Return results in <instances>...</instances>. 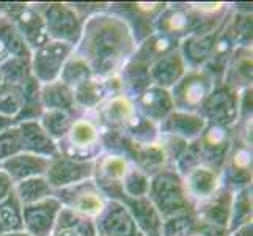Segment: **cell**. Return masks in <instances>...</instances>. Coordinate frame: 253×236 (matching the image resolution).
I'll return each mask as SVG.
<instances>
[{"mask_svg": "<svg viewBox=\"0 0 253 236\" xmlns=\"http://www.w3.org/2000/svg\"><path fill=\"white\" fill-rule=\"evenodd\" d=\"M137 49L127 24L109 11L88 17L76 52L90 65L93 76L107 79L120 74Z\"/></svg>", "mask_w": 253, "mask_h": 236, "instance_id": "6da1fadb", "label": "cell"}, {"mask_svg": "<svg viewBox=\"0 0 253 236\" xmlns=\"http://www.w3.org/2000/svg\"><path fill=\"white\" fill-rule=\"evenodd\" d=\"M146 197L159 213L162 221L178 214L192 213L195 209L186 194L182 178L173 167H167L150 178V189Z\"/></svg>", "mask_w": 253, "mask_h": 236, "instance_id": "7a4b0ae2", "label": "cell"}, {"mask_svg": "<svg viewBox=\"0 0 253 236\" xmlns=\"http://www.w3.org/2000/svg\"><path fill=\"white\" fill-rule=\"evenodd\" d=\"M58 151L76 161L94 162L96 157L104 153L101 145V129L96 121L85 113L77 117L68 134L58 142Z\"/></svg>", "mask_w": 253, "mask_h": 236, "instance_id": "3957f363", "label": "cell"}, {"mask_svg": "<svg viewBox=\"0 0 253 236\" xmlns=\"http://www.w3.org/2000/svg\"><path fill=\"white\" fill-rule=\"evenodd\" d=\"M33 5L44 19L49 40L65 43V45L76 49L81 41L85 21L77 14L71 3L47 2Z\"/></svg>", "mask_w": 253, "mask_h": 236, "instance_id": "277c9868", "label": "cell"}, {"mask_svg": "<svg viewBox=\"0 0 253 236\" xmlns=\"http://www.w3.org/2000/svg\"><path fill=\"white\" fill-rule=\"evenodd\" d=\"M215 84L205 69H187L186 74L170 89L174 110L198 113Z\"/></svg>", "mask_w": 253, "mask_h": 236, "instance_id": "5b68a950", "label": "cell"}, {"mask_svg": "<svg viewBox=\"0 0 253 236\" xmlns=\"http://www.w3.org/2000/svg\"><path fill=\"white\" fill-rule=\"evenodd\" d=\"M167 3L161 2H120L109 3V13L123 19L132 33L137 46L154 33V21Z\"/></svg>", "mask_w": 253, "mask_h": 236, "instance_id": "8992f818", "label": "cell"}, {"mask_svg": "<svg viewBox=\"0 0 253 236\" xmlns=\"http://www.w3.org/2000/svg\"><path fill=\"white\" fill-rule=\"evenodd\" d=\"M0 11H2V14L10 17L14 27L21 33L22 40L32 52L40 49L42 45H46L49 41L44 19H42L41 13L35 8L33 3L0 2Z\"/></svg>", "mask_w": 253, "mask_h": 236, "instance_id": "52a82bcc", "label": "cell"}, {"mask_svg": "<svg viewBox=\"0 0 253 236\" xmlns=\"http://www.w3.org/2000/svg\"><path fill=\"white\" fill-rule=\"evenodd\" d=\"M239 93L223 82H217L198 113L208 125L233 128L239 121Z\"/></svg>", "mask_w": 253, "mask_h": 236, "instance_id": "ba28073f", "label": "cell"}, {"mask_svg": "<svg viewBox=\"0 0 253 236\" xmlns=\"http://www.w3.org/2000/svg\"><path fill=\"white\" fill-rule=\"evenodd\" d=\"M54 197L62 203V206L91 219H94L107 203V198L102 195L93 178L63 189H57L54 190Z\"/></svg>", "mask_w": 253, "mask_h": 236, "instance_id": "9c48e42d", "label": "cell"}, {"mask_svg": "<svg viewBox=\"0 0 253 236\" xmlns=\"http://www.w3.org/2000/svg\"><path fill=\"white\" fill-rule=\"evenodd\" d=\"M73 50L74 47L65 45V43L49 40L46 45L32 52V76L41 85L58 81L66 58L71 55Z\"/></svg>", "mask_w": 253, "mask_h": 236, "instance_id": "30bf717a", "label": "cell"}, {"mask_svg": "<svg viewBox=\"0 0 253 236\" xmlns=\"http://www.w3.org/2000/svg\"><path fill=\"white\" fill-rule=\"evenodd\" d=\"M233 128L206 125L203 133L197 139L202 165H206V167L215 172H220L234 142Z\"/></svg>", "mask_w": 253, "mask_h": 236, "instance_id": "8fae6325", "label": "cell"}, {"mask_svg": "<svg viewBox=\"0 0 253 236\" xmlns=\"http://www.w3.org/2000/svg\"><path fill=\"white\" fill-rule=\"evenodd\" d=\"M234 134V133H233ZM252 146L234 139L233 146L220 169V185L231 192L252 186Z\"/></svg>", "mask_w": 253, "mask_h": 236, "instance_id": "7c38bea8", "label": "cell"}, {"mask_svg": "<svg viewBox=\"0 0 253 236\" xmlns=\"http://www.w3.org/2000/svg\"><path fill=\"white\" fill-rule=\"evenodd\" d=\"M94 227L98 236H145L127 208L117 200H107L104 209L94 217Z\"/></svg>", "mask_w": 253, "mask_h": 236, "instance_id": "4fadbf2b", "label": "cell"}, {"mask_svg": "<svg viewBox=\"0 0 253 236\" xmlns=\"http://www.w3.org/2000/svg\"><path fill=\"white\" fill-rule=\"evenodd\" d=\"M62 203L52 195L32 205H22L24 232L30 236H52Z\"/></svg>", "mask_w": 253, "mask_h": 236, "instance_id": "5bb4252c", "label": "cell"}, {"mask_svg": "<svg viewBox=\"0 0 253 236\" xmlns=\"http://www.w3.org/2000/svg\"><path fill=\"white\" fill-rule=\"evenodd\" d=\"M93 162L76 161L63 154H58L54 159H50L49 169L46 172V180L52 186V189H63L68 186L77 185L86 180L93 178Z\"/></svg>", "mask_w": 253, "mask_h": 236, "instance_id": "9a60e30c", "label": "cell"}, {"mask_svg": "<svg viewBox=\"0 0 253 236\" xmlns=\"http://www.w3.org/2000/svg\"><path fill=\"white\" fill-rule=\"evenodd\" d=\"M134 113V101L125 94H117L112 98H106L94 110L85 112V115L93 118L99 129L123 131Z\"/></svg>", "mask_w": 253, "mask_h": 236, "instance_id": "2e32d148", "label": "cell"}, {"mask_svg": "<svg viewBox=\"0 0 253 236\" xmlns=\"http://www.w3.org/2000/svg\"><path fill=\"white\" fill-rule=\"evenodd\" d=\"M154 32L179 43L194 35V14L189 3H167V8L156 17Z\"/></svg>", "mask_w": 253, "mask_h": 236, "instance_id": "e0dca14e", "label": "cell"}, {"mask_svg": "<svg viewBox=\"0 0 253 236\" xmlns=\"http://www.w3.org/2000/svg\"><path fill=\"white\" fill-rule=\"evenodd\" d=\"M205 118L200 113L173 110L167 118H164L158 125L161 136L178 137L181 141L194 142L206 128Z\"/></svg>", "mask_w": 253, "mask_h": 236, "instance_id": "ac0fdd59", "label": "cell"}, {"mask_svg": "<svg viewBox=\"0 0 253 236\" xmlns=\"http://www.w3.org/2000/svg\"><path fill=\"white\" fill-rule=\"evenodd\" d=\"M182 183H184L186 194L194 206L206 202L222 188L220 173L206 165H198L194 170H190L186 177H182Z\"/></svg>", "mask_w": 253, "mask_h": 236, "instance_id": "d6986e66", "label": "cell"}, {"mask_svg": "<svg viewBox=\"0 0 253 236\" xmlns=\"http://www.w3.org/2000/svg\"><path fill=\"white\" fill-rule=\"evenodd\" d=\"M134 106L137 113H140L142 117L148 118L156 125H159L164 118H167L174 110L170 90L161 89V87L156 85L148 87L137 99H134Z\"/></svg>", "mask_w": 253, "mask_h": 236, "instance_id": "ffe728a7", "label": "cell"}, {"mask_svg": "<svg viewBox=\"0 0 253 236\" xmlns=\"http://www.w3.org/2000/svg\"><path fill=\"white\" fill-rule=\"evenodd\" d=\"M17 128L22 136V151L47 157V159H54L60 154L58 143L41 128L40 120L22 121L17 123Z\"/></svg>", "mask_w": 253, "mask_h": 236, "instance_id": "44dd1931", "label": "cell"}, {"mask_svg": "<svg viewBox=\"0 0 253 236\" xmlns=\"http://www.w3.org/2000/svg\"><path fill=\"white\" fill-rule=\"evenodd\" d=\"M222 82L233 90H244L253 82V57L252 47H236L225 66Z\"/></svg>", "mask_w": 253, "mask_h": 236, "instance_id": "7402d4cb", "label": "cell"}, {"mask_svg": "<svg viewBox=\"0 0 253 236\" xmlns=\"http://www.w3.org/2000/svg\"><path fill=\"white\" fill-rule=\"evenodd\" d=\"M231 203H233V192L225 188H220L209 200L197 205L194 213L200 222L228 229Z\"/></svg>", "mask_w": 253, "mask_h": 236, "instance_id": "603a6c76", "label": "cell"}, {"mask_svg": "<svg viewBox=\"0 0 253 236\" xmlns=\"http://www.w3.org/2000/svg\"><path fill=\"white\" fill-rule=\"evenodd\" d=\"M117 202H121L126 208L129 214L132 216V219L135 221L137 227L140 229V232L145 236H158L161 232L162 225V217L159 213L156 211V208L153 203L148 200V197H126L125 194H121Z\"/></svg>", "mask_w": 253, "mask_h": 236, "instance_id": "cb8c5ba5", "label": "cell"}, {"mask_svg": "<svg viewBox=\"0 0 253 236\" xmlns=\"http://www.w3.org/2000/svg\"><path fill=\"white\" fill-rule=\"evenodd\" d=\"M217 32L203 35H189L179 43V54L184 60L187 69H200L206 65L214 49Z\"/></svg>", "mask_w": 253, "mask_h": 236, "instance_id": "d4e9b609", "label": "cell"}, {"mask_svg": "<svg viewBox=\"0 0 253 236\" xmlns=\"http://www.w3.org/2000/svg\"><path fill=\"white\" fill-rule=\"evenodd\" d=\"M186 71L187 66L179 54V49L173 50L150 65L151 84L156 87H161V89L170 90L186 74Z\"/></svg>", "mask_w": 253, "mask_h": 236, "instance_id": "484cf974", "label": "cell"}, {"mask_svg": "<svg viewBox=\"0 0 253 236\" xmlns=\"http://www.w3.org/2000/svg\"><path fill=\"white\" fill-rule=\"evenodd\" d=\"M50 159L42 156H37L32 153H19L10 159L2 162V169L10 175V178L16 183L35 178V177H44L49 169Z\"/></svg>", "mask_w": 253, "mask_h": 236, "instance_id": "4316f807", "label": "cell"}, {"mask_svg": "<svg viewBox=\"0 0 253 236\" xmlns=\"http://www.w3.org/2000/svg\"><path fill=\"white\" fill-rule=\"evenodd\" d=\"M130 162L150 178L154 177L156 173L165 170L167 167H171L169 156L165 153V148L161 143V141L148 145L135 143L134 153L130 156Z\"/></svg>", "mask_w": 253, "mask_h": 236, "instance_id": "83f0119b", "label": "cell"}, {"mask_svg": "<svg viewBox=\"0 0 253 236\" xmlns=\"http://www.w3.org/2000/svg\"><path fill=\"white\" fill-rule=\"evenodd\" d=\"M40 99L44 110H63L81 117L82 112L77 109L74 102L73 89H69L60 81H54L49 84H42L40 89Z\"/></svg>", "mask_w": 253, "mask_h": 236, "instance_id": "f1b7e54d", "label": "cell"}, {"mask_svg": "<svg viewBox=\"0 0 253 236\" xmlns=\"http://www.w3.org/2000/svg\"><path fill=\"white\" fill-rule=\"evenodd\" d=\"M121 85H123V94L130 99H137L148 87H151L150 77V65H146L140 60H137L134 55L120 71Z\"/></svg>", "mask_w": 253, "mask_h": 236, "instance_id": "f546056e", "label": "cell"}, {"mask_svg": "<svg viewBox=\"0 0 253 236\" xmlns=\"http://www.w3.org/2000/svg\"><path fill=\"white\" fill-rule=\"evenodd\" d=\"M178 49H179V41L154 32L151 37H148L143 43H140V45L137 46L134 57L146 65H151L158 58Z\"/></svg>", "mask_w": 253, "mask_h": 236, "instance_id": "4dcf8cb0", "label": "cell"}, {"mask_svg": "<svg viewBox=\"0 0 253 236\" xmlns=\"http://www.w3.org/2000/svg\"><path fill=\"white\" fill-rule=\"evenodd\" d=\"M73 94H74L76 106L82 113L94 110L107 98L106 87H104V79L93 77L90 81L77 85L76 89H73Z\"/></svg>", "mask_w": 253, "mask_h": 236, "instance_id": "1f68e13d", "label": "cell"}, {"mask_svg": "<svg viewBox=\"0 0 253 236\" xmlns=\"http://www.w3.org/2000/svg\"><path fill=\"white\" fill-rule=\"evenodd\" d=\"M14 194L22 205H32L52 197L54 195V189L47 183L46 177H35L16 183Z\"/></svg>", "mask_w": 253, "mask_h": 236, "instance_id": "d6a6232c", "label": "cell"}, {"mask_svg": "<svg viewBox=\"0 0 253 236\" xmlns=\"http://www.w3.org/2000/svg\"><path fill=\"white\" fill-rule=\"evenodd\" d=\"M93 77V71L90 65L86 63V60L81 54H77L76 50H73L71 55L66 58L58 81L68 85L69 89H76L77 85L90 81Z\"/></svg>", "mask_w": 253, "mask_h": 236, "instance_id": "836d02e7", "label": "cell"}, {"mask_svg": "<svg viewBox=\"0 0 253 236\" xmlns=\"http://www.w3.org/2000/svg\"><path fill=\"white\" fill-rule=\"evenodd\" d=\"M121 133L127 136L130 141L137 145L154 143L159 141V136H161L158 125L142 117L140 113H137V112L132 115V118L127 121Z\"/></svg>", "mask_w": 253, "mask_h": 236, "instance_id": "e575fe53", "label": "cell"}, {"mask_svg": "<svg viewBox=\"0 0 253 236\" xmlns=\"http://www.w3.org/2000/svg\"><path fill=\"white\" fill-rule=\"evenodd\" d=\"M55 230L74 232L81 236H98V233H96V227H94V219L82 216V214L76 213L69 208H65V206H62V209H60V213H58Z\"/></svg>", "mask_w": 253, "mask_h": 236, "instance_id": "d590c367", "label": "cell"}, {"mask_svg": "<svg viewBox=\"0 0 253 236\" xmlns=\"http://www.w3.org/2000/svg\"><path fill=\"white\" fill-rule=\"evenodd\" d=\"M0 43L5 46L10 57H22V58L32 57V50L25 45V41L14 27L11 19L5 14L0 16Z\"/></svg>", "mask_w": 253, "mask_h": 236, "instance_id": "8d00e7d4", "label": "cell"}, {"mask_svg": "<svg viewBox=\"0 0 253 236\" xmlns=\"http://www.w3.org/2000/svg\"><path fill=\"white\" fill-rule=\"evenodd\" d=\"M252 186L242 188L236 192H233V203L228 222V232L236 230L238 227L252 222Z\"/></svg>", "mask_w": 253, "mask_h": 236, "instance_id": "74e56055", "label": "cell"}, {"mask_svg": "<svg viewBox=\"0 0 253 236\" xmlns=\"http://www.w3.org/2000/svg\"><path fill=\"white\" fill-rule=\"evenodd\" d=\"M77 117L63 110H44L40 117V125L46 131L47 136L58 143L68 134L73 121Z\"/></svg>", "mask_w": 253, "mask_h": 236, "instance_id": "f35d334b", "label": "cell"}, {"mask_svg": "<svg viewBox=\"0 0 253 236\" xmlns=\"http://www.w3.org/2000/svg\"><path fill=\"white\" fill-rule=\"evenodd\" d=\"M22 230V203L13 192L3 202H0V233H11Z\"/></svg>", "mask_w": 253, "mask_h": 236, "instance_id": "ab89813d", "label": "cell"}, {"mask_svg": "<svg viewBox=\"0 0 253 236\" xmlns=\"http://www.w3.org/2000/svg\"><path fill=\"white\" fill-rule=\"evenodd\" d=\"M30 76V58L10 57L0 65V77H2L3 87H21Z\"/></svg>", "mask_w": 253, "mask_h": 236, "instance_id": "60d3db41", "label": "cell"}, {"mask_svg": "<svg viewBox=\"0 0 253 236\" xmlns=\"http://www.w3.org/2000/svg\"><path fill=\"white\" fill-rule=\"evenodd\" d=\"M226 25L230 27L238 47H252L253 41V19L252 13L231 11L226 16Z\"/></svg>", "mask_w": 253, "mask_h": 236, "instance_id": "b9f144b4", "label": "cell"}, {"mask_svg": "<svg viewBox=\"0 0 253 236\" xmlns=\"http://www.w3.org/2000/svg\"><path fill=\"white\" fill-rule=\"evenodd\" d=\"M121 189L126 197H146L148 189H150V177L145 175L140 169H137L134 164H130L123 181H121Z\"/></svg>", "mask_w": 253, "mask_h": 236, "instance_id": "7bdbcfd3", "label": "cell"}, {"mask_svg": "<svg viewBox=\"0 0 253 236\" xmlns=\"http://www.w3.org/2000/svg\"><path fill=\"white\" fill-rule=\"evenodd\" d=\"M198 224L195 213H184L164 219L159 236H189Z\"/></svg>", "mask_w": 253, "mask_h": 236, "instance_id": "ee69618b", "label": "cell"}, {"mask_svg": "<svg viewBox=\"0 0 253 236\" xmlns=\"http://www.w3.org/2000/svg\"><path fill=\"white\" fill-rule=\"evenodd\" d=\"M19 153H22V136L17 125H13L0 133V162Z\"/></svg>", "mask_w": 253, "mask_h": 236, "instance_id": "f6af8a7d", "label": "cell"}, {"mask_svg": "<svg viewBox=\"0 0 253 236\" xmlns=\"http://www.w3.org/2000/svg\"><path fill=\"white\" fill-rule=\"evenodd\" d=\"M21 87H3L0 90V115L14 120L22 109Z\"/></svg>", "mask_w": 253, "mask_h": 236, "instance_id": "bcb514c9", "label": "cell"}, {"mask_svg": "<svg viewBox=\"0 0 253 236\" xmlns=\"http://www.w3.org/2000/svg\"><path fill=\"white\" fill-rule=\"evenodd\" d=\"M198 165H202V157H200V148H198V142H189L187 146L182 150V153L178 156V159L174 161V164L171 167L179 173V177H186V175L194 170Z\"/></svg>", "mask_w": 253, "mask_h": 236, "instance_id": "7dc6e473", "label": "cell"}, {"mask_svg": "<svg viewBox=\"0 0 253 236\" xmlns=\"http://www.w3.org/2000/svg\"><path fill=\"white\" fill-rule=\"evenodd\" d=\"M71 6L74 8V10L77 11V14H79L84 21H86L88 17L94 16V14H99V13H106L109 10V3H98V2H93V3H71Z\"/></svg>", "mask_w": 253, "mask_h": 236, "instance_id": "c3c4849f", "label": "cell"}, {"mask_svg": "<svg viewBox=\"0 0 253 236\" xmlns=\"http://www.w3.org/2000/svg\"><path fill=\"white\" fill-rule=\"evenodd\" d=\"M252 106H253V89L249 87V89H244L239 93V121L238 123L252 118V112H253Z\"/></svg>", "mask_w": 253, "mask_h": 236, "instance_id": "681fc988", "label": "cell"}, {"mask_svg": "<svg viewBox=\"0 0 253 236\" xmlns=\"http://www.w3.org/2000/svg\"><path fill=\"white\" fill-rule=\"evenodd\" d=\"M228 235H230L228 229H222V227H215V225L198 221L194 232L189 236H228Z\"/></svg>", "mask_w": 253, "mask_h": 236, "instance_id": "f907efd6", "label": "cell"}, {"mask_svg": "<svg viewBox=\"0 0 253 236\" xmlns=\"http://www.w3.org/2000/svg\"><path fill=\"white\" fill-rule=\"evenodd\" d=\"M13 192H14V181L3 169H0V202H3Z\"/></svg>", "mask_w": 253, "mask_h": 236, "instance_id": "816d5d0a", "label": "cell"}, {"mask_svg": "<svg viewBox=\"0 0 253 236\" xmlns=\"http://www.w3.org/2000/svg\"><path fill=\"white\" fill-rule=\"evenodd\" d=\"M228 236H253V222H247L238 227L236 230L230 232Z\"/></svg>", "mask_w": 253, "mask_h": 236, "instance_id": "f5cc1de1", "label": "cell"}, {"mask_svg": "<svg viewBox=\"0 0 253 236\" xmlns=\"http://www.w3.org/2000/svg\"><path fill=\"white\" fill-rule=\"evenodd\" d=\"M10 58V54H8V50L5 49V46L0 43V65H2L5 60H8Z\"/></svg>", "mask_w": 253, "mask_h": 236, "instance_id": "db71d44e", "label": "cell"}, {"mask_svg": "<svg viewBox=\"0 0 253 236\" xmlns=\"http://www.w3.org/2000/svg\"><path fill=\"white\" fill-rule=\"evenodd\" d=\"M52 236H81V235H77L74 232H66V230H55L52 233Z\"/></svg>", "mask_w": 253, "mask_h": 236, "instance_id": "11a10c76", "label": "cell"}, {"mask_svg": "<svg viewBox=\"0 0 253 236\" xmlns=\"http://www.w3.org/2000/svg\"><path fill=\"white\" fill-rule=\"evenodd\" d=\"M0 236H30L27 232H11V233H0Z\"/></svg>", "mask_w": 253, "mask_h": 236, "instance_id": "9f6ffc18", "label": "cell"}, {"mask_svg": "<svg viewBox=\"0 0 253 236\" xmlns=\"http://www.w3.org/2000/svg\"><path fill=\"white\" fill-rule=\"evenodd\" d=\"M0 169H2V162H0Z\"/></svg>", "mask_w": 253, "mask_h": 236, "instance_id": "6f0895ef", "label": "cell"}, {"mask_svg": "<svg viewBox=\"0 0 253 236\" xmlns=\"http://www.w3.org/2000/svg\"><path fill=\"white\" fill-rule=\"evenodd\" d=\"M0 16H2V11H0Z\"/></svg>", "mask_w": 253, "mask_h": 236, "instance_id": "680465c9", "label": "cell"}, {"mask_svg": "<svg viewBox=\"0 0 253 236\" xmlns=\"http://www.w3.org/2000/svg\"><path fill=\"white\" fill-rule=\"evenodd\" d=\"M158 236H159V235H158Z\"/></svg>", "mask_w": 253, "mask_h": 236, "instance_id": "91938a15", "label": "cell"}]
</instances>
